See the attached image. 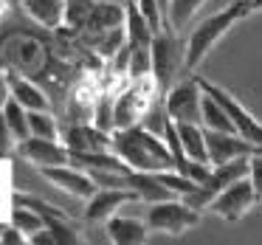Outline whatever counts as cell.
I'll list each match as a JSON object with an SVG mask.
<instances>
[{
    "label": "cell",
    "mask_w": 262,
    "mask_h": 245,
    "mask_svg": "<svg viewBox=\"0 0 262 245\" xmlns=\"http://www.w3.org/2000/svg\"><path fill=\"white\" fill-rule=\"evenodd\" d=\"M99 3H119V6H127L130 0H99Z\"/></svg>",
    "instance_id": "36"
},
{
    "label": "cell",
    "mask_w": 262,
    "mask_h": 245,
    "mask_svg": "<svg viewBox=\"0 0 262 245\" xmlns=\"http://www.w3.org/2000/svg\"><path fill=\"white\" fill-rule=\"evenodd\" d=\"M133 200H138V194L133 192V189H104V186H99L96 194H93L85 206V220L88 222H107L121 206L133 203Z\"/></svg>",
    "instance_id": "16"
},
{
    "label": "cell",
    "mask_w": 262,
    "mask_h": 245,
    "mask_svg": "<svg viewBox=\"0 0 262 245\" xmlns=\"http://www.w3.org/2000/svg\"><path fill=\"white\" fill-rule=\"evenodd\" d=\"M104 91V79L99 74L91 76H79V79L71 85L68 91V116L71 121H88L93 119V110H96V102Z\"/></svg>",
    "instance_id": "12"
},
{
    "label": "cell",
    "mask_w": 262,
    "mask_h": 245,
    "mask_svg": "<svg viewBox=\"0 0 262 245\" xmlns=\"http://www.w3.org/2000/svg\"><path fill=\"white\" fill-rule=\"evenodd\" d=\"M17 152L37 169L46 166H62L71 164V149L62 144V138H42V136H29L26 141L17 144Z\"/></svg>",
    "instance_id": "11"
},
{
    "label": "cell",
    "mask_w": 262,
    "mask_h": 245,
    "mask_svg": "<svg viewBox=\"0 0 262 245\" xmlns=\"http://www.w3.org/2000/svg\"><path fill=\"white\" fill-rule=\"evenodd\" d=\"M178 124V121H175ZM178 136H181L183 152L194 161H203L209 164V147H206V127L203 124H189V121H181L178 124Z\"/></svg>",
    "instance_id": "21"
},
{
    "label": "cell",
    "mask_w": 262,
    "mask_h": 245,
    "mask_svg": "<svg viewBox=\"0 0 262 245\" xmlns=\"http://www.w3.org/2000/svg\"><path fill=\"white\" fill-rule=\"evenodd\" d=\"M245 17H248V12H245L243 0H234L231 6H226L217 14L206 17L186 40V71L198 68V65L206 59V54L226 37V31H231V26L239 23V20H245Z\"/></svg>",
    "instance_id": "2"
},
{
    "label": "cell",
    "mask_w": 262,
    "mask_h": 245,
    "mask_svg": "<svg viewBox=\"0 0 262 245\" xmlns=\"http://www.w3.org/2000/svg\"><path fill=\"white\" fill-rule=\"evenodd\" d=\"M130 189L138 194V200H144V203H161V200L178 197L172 189H166L164 183H161L158 172H138V169H133L130 172Z\"/></svg>",
    "instance_id": "19"
},
{
    "label": "cell",
    "mask_w": 262,
    "mask_h": 245,
    "mask_svg": "<svg viewBox=\"0 0 262 245\" xmlns=\"http://www.w3.org/2000/svg\"><path fill=\"white\" fill-rule=\"evenodd\" d=\"M158 177H161V183H164L166 189H172V192L178 194V197H186L189 192L198 189V183H194L192 177H186L178 169H164V172H158Z\"/></svg>",
    "instance_id": "28"
},
{
    "label": "cell",
    "mask_w": 262,
    "mask_h": 245,
    "mask_svg": "<svg viewBox=\"0 0 262 245\" xmlns=\"http://www.w3.org/2000/svg\"><path fill=\"white\" fill-rule=\"evenodd\" d=\"M9 96H12V91H9V79H6V71H0V110H3V104L9 102Z\"/></svg>",
    "instance_id": "34"
},
{
    "label": "cell",
    "mask_w": 262,
    "mask_h": 245,
    "mask_svg": "<svg viewBox=\"0 0 262 245\" xmlns=\"http://www.w3.org/2000/svg\"><path fill=\"white\" fill-rule=\"evenodd\" d=\"M14 149H17V138H14L6 116H3V110H0V158H9Z\"/></svg>",
    "instance_id": "30"
},
{
    "label": "cell",
    "mask_w": 262,
    "mask_h": 245,
    "mask_svg": "<svg viewBox=\"0 0 262 245\" xmlns=\"http://www.w3.org/2000/svg\"><path fill=\"white\" fill-rule=\"evenodd\" d=\"M203 127L206 130H220V132H237L234 121L228 119V113L220 107V102H217L214 96H209L206 91H203Z\"/></svg>",
    "instance_id": "22"
},
{
    "label": "cell",
    "mask_w": 262,
    "mask_h": 245,
    "mask_svg": "<svg viewBox=\"0 0 262 245\" xmlns=\"http://www.w3.org/2000/svg\"><path fill=\"white\" fill-rule=\"evenodd\" d=\"M29 127H31V136L62 138L59 124H57V119H54L51 110H29Z\"/></svg>",
    "instance_id": "27"
},
{
    "label": "cell",
    "mask_w": 262,
    "mask_h": 245,
    "mask_svg": "<svg viewBox=\"0 0 262 245\" xmlns=\"http://www.w3.org/2000/svg\"><path fill=\"white\" fill-rule=\"evenodd\" d=\"M248 172H251V155H243V158L226 161V164H217V166H211L209 177H206V181L200 183L194 192H189L183 200H186L192 209H198V211H209L211 200H214L226 186H231L234 181L245 177Z\"/></svg>",
    "instance_id": "5"
},
{
    "label": "cell",
    "mask_w": 262,
    "mask_h": 245,
    "mask_svg": "<svg viewBox=\"0 0 262 245\" xmlns=\"http://www.w3.org/2000/svg\"><path fill=\"white\" fill-rule=\"evenodd\" d=\"M251 183H254V192H256V203L262 206V149L251 155V172H248Z\"/></svg>",
    "instance_id": "31"
},
{
    "label": "cell",
    "mask_w": 262,
    "mask_h": 245,
    "mask_svg": "<svg viewBox=\"0 0 262 245\" xmlns=\"http://www.w3.org/2000/svg\"><path fill=\"white\" fill-rule=\"evenodd\" d=\"M198 222H200V211L192 209L183 197L149 203V209H147V226H149V231H158V234L181 237V234H186Z\"/></svg>",
    "instance_id": "6"
},
{
    "label": "cell",
    "mask_w": 262,
    "mask_h": 245,
    "mask_svg": "<svg viewBox=\"0 0 262 245\" xmlns=\"http://www.w3.org/2000/svg\"><path fill=\"white\" fill-rule=\"evenodd\" d=\"M181 71H186V42L178 37V31L164 29L152 40V76L161 96H166Z\"/></svg>",
    "instance_id": "3"
},
{
    "label": "cell",
    "mask_w": 262,
    "mask_h": 245,
    "mask_svg": "<svg viewBox=\"0 0 262 245\" xmlns=\"http://www.w3.org/2000/svg\"><path fill=\"white\" fill-rule=\"evenodd\" d=\"M206 147H209V164H226V161L243 158V155H254L262 147L251 144L239 132H220V130H206Z\"/></svg>",
    "instance_id": "15"
},
{
    "label": "cell",
    "mask_w": 262,
    "mask_h": 245,
    "mask_svg": "<svg viewBox=\"0 0 262 245\" xmlns=\"http://www.w3.org/2000/svg\"><path fill=\"white\" fill-rule=\"evenodd\" d=\"M3 228H6V226H0V234H3Z\"/></svg>",
    "instance_id": "37"
},
{
    "label": "cell",
    "mask_w": 262,
    "mask_h": 245,
    "mask_svg": "<svg viewBox=\"0 0 262 245\" xmlns=\"http://www.w3.org/2000/svg\"><path fill=\"white\" fill-rule=\"evenodd\" d=\"M40 175L46 177V181H51L57 189H62V192L74 194V197H79V200H91L99 189L96 181H93L82 166H74V164L46 166V169H40Z\"/></svg>",
    "instance_id": "14"
},
{
    "label": "cell",
    "mask_w": 262,
    "mask_h": 245,
    "mask_svg": "<svg viewBox=\"0 0 262 245\" xmlns=\"http://www.w3.org/2000/svg\"><path fill=\"white\" fill-rule=\"evenodd\" d=\"M12 203H23V206H29V209L40 211L42 220H46V228L54 234V239H57L59 245H79V242H85L82 231L71 226L68 214H65L62 209H57V206L46 203V200H40V197H31V194H14Z\"/></svg>",
    "instance_id": "10"
},
{
    "label": "cell",
    "mask_w": 262,
    "mask_h": 245,
    "mask_svg": "<svg viewBox=\"0 0 262 245\" xmlns=\"http://www.w3.org/2000/svg\"><path fill=\"white\" fill-rule=\"evenodd\" d=\"M136 3H138L144 20L149 23V29H152L155 34H161L164 29H169V26H166V17H164V9H161L158 0H136Z\"/></svg>",
    "instance_id": "29"
},
{
    "label": "cell",
    "mask_w": 262,
    "mask_h": 245,
    "mask_svg": "<svg viewBox=\"0 0 262 245\" xmlns=\"http://www.w3.org/2000/svg\"><path fill=\"white\" fill-rule=\"evenodd\" d=\"M9 222H12V226H17L20 231L29 234V237H31L34 231H40V228H46V220H42L40 211L29 209V206H23V203H14V206H12Z\"/></svg>",
    "instance_id": "24"
},
{
    "label": "cell",
    "mask_w": 262,
    "mask_h": 245,
    "mask_svg": "<svg viewBox=\"0 0 262 245\" xmlns=\"http://www.w3.org/2000/svg\"><path fill=\"white\" fill-rule=\"evenodd\" d=\"M6 79H9V91H12V99H17L26 110H54L48 93H42V87L37 85L31 76H23L20 71L6 68Z\"/></svg>",
    "instance_id": "17"
},
{
    "label": "cell",
    "mask_w": 262,
    "mask_h": 245,
    "mask_svg": "<svg viewBox=\"0 0 262 245\" xmlns=\"http://www.w3.org/2000/svg\"><path fill=\"white\" fill-rule=\"evenodd\" d=\"M62 144L71 152H102L113 147V132L96 127L93 121H68L62 130Z\"/></svg>",
    "instance_id": "13"
},
{
    "label": "cell",
    "mask_w": 262,
    "mask_h": 245,
    "mask_svg": "<svg viewBox=\"0 0 262 245\" xmlns=\"http://www.w3.org/2000/svg\"><path fill=\"white\" fill-rule=\"evenodd\" d=\"M243 6H245V12H248V14L262 12V0H243Z\"/></svg>",
    "instance_id": "35"
},
{
    "label": "cell",
    "mask_w": 262,
    "mask_h": 245,
    "mask_svg": "<svg viewBox=\"0 0 262 245\" xmlns=\"http://www.w3.org/2000/svg\"><path fill=\"white\" fill-rule=\"evenodd\" d=\"M110 149H113L116 155H121V158L138 172L175 169V158H172L166 141L161 136H155V132L144 130L141 124L113 130V147Z\"/></svg>",
    "instance_id": "1"
},
{
    "label": "cell",
    "mask_w": 262,
    "mask_h": 245,
    "mask_svg": "<svg viewBox=\"0 0 262 245\" xmlns=\"http://www.w3.org/2000/svg\"><path fill=\"white\" fill-rule=\"evenodd\" d=\"M3 116H6V121H9V127H12V132H14V138H17V144H20V141H26V138L31 136V127H29V110H26L23 104L17 102V99L9 96V102L3 104Z\"/></svg>",
    "instance_id": "23"
},
{
    "label": "cell",
    "mask_w": 262,
    "mask_h": 245,
    "mask_svg": "<svg viewBox=\"0 0 262 245\" xmlns=\"http://www.w3.org/2000/svg\"><path fill=\"white\" fill-rule=\"evenodd\" d=\"M166 110H169L172 121H189V124H203V87H200L198 76L192 79H181L166 91L164 96Z\"/></svg>",
    "instance_id": "7"
},
{
    "label": "cell",
    "mask_w": 262,
    "mask_h": 245,
    "mask_svg": "<svg viewBox=\"0 0 262 245\" xmlns=\"http://www.w3.org/2000/svg\"><path fill=\"white\" fill-rule=\"evenodd\" d=\"M158 82L155 76H141V79H133L124 91L116 96V107H113V124L116 130L121 127H136L141 124L144 113L149 110V104L158 99Z\"/></svg>",
    "instance_id": "4"
},
{
    "label": "cell",
    "mask_w": 262,
    "mask_h": 245,
    "mask_svg": "<svg viewBox=\"0 0 262 245\" xmlns=\"http://www.w3.org/2000/svg\"><path fill=\"white\" fill-rule=\"evenodd\" d=\"M254 203H256L254 183H251L248 175H245V177H239V181H234L231 186L223 189V192L211 200L209 211H214L217 217H223V220H228V222H237V220H243V217L248 214Z\"/></svg>",
    "instance_id": "9"
},
{
    "label": "cell",
    "mask_w": 262,
    "mask_h": 245,
    "mask_svg": "<svg viewBox=\"0 0 262 245\" xmlns=\"http://www.w3.org/2000/svg\"><path fill=\"white\" fill-rule=\"evenodd\" d=\"M34 23H40L42 29L57 31L65 23V0H20Z\"/></svg>",
    "instance_id": "20"
},
{
    "label": "cell",
    "mask_w": 262,
    "mask_h": 245,
    "mask_svg": "<svg viewBox=\"0 0 262 245\" xmlns=\"http://www.w3.org/2000/svg\"><path fill=\"white\" fill-rule=\"evenodd\" d=\"M29 242V234H23L17 226H12L9 222L6 228H3V234H0V245H23Z\"/></svg>",
    "instance_id": "32"
},
{
    "label": "cell",
    "mask_w": 262,
    "mask_h": 245,
    "mask_svg": "<svg viewBox=\"0 0 262 245\" xmlns=\"http://www.w3.org/2000/svg\"><path fill=\"white\" fill-rule=\"evenodd\" d=\"M198 82H200V87H203V91L209 93V96H214L217 102H220V107L228 113V119L234 121V127H237L239 136L248 138L251 144H256V147H262V121H256L254 116H251L248 110H245L243 104H239L237 99H234L231 93L226 91V87L214 85V82L203 79V76H198Z\"/></svg>",
    "instance_id": "8"
},
{
    "label": "cell",
    "mask_w": 262,
    "mask_h": 245,
    "mask_svg": "<svg viewBox=\"0 0 262 245\" xmlns=\"http://www.w3.org/2000/svg\"><path fill=\"white\" fill-rule=\"evenodd\" d=\"M29 242H34V245H54L57 239H54V234L48 231V228H40V231H34L29 237Z\"/></svg>",
    "instance_id": "33"
},
{
    "label": "cell",
    "mask_w": 262,
    "mask_h": 245,
    "mask_svg": "<svg viewBox=\"0 0 262 245\" xmlns=\"http://www.w3.org/2000/svg\"><path fill=\"white\" fill-rule=\"evenodd\" d=\"M104 226H107L110 242H116V245H141V242H147V237H149L147 220H136V217L113 214Z\"/></svg>",
    "instance_id": "18"
},
{
    "label": "cell",
    "mask_w": 262,
    "mask_h": 245,
    "mask_svg": "<svg viewBox=\"0 0 262 245\" xmlns=\"http://www.w3.org/2000/svg\"><path fill=\"white\" fill-rule=\"evenodd\" d=\"M169 121H172V116H169V110H166V102H164V96H158L152 104H149L147 113H144L141 127H144V130H149V132H155V136L164 138L166 124H169Z\"/></svg>",
    "instance_id": "25"
},
{
    "label": "cell",
    "mask_w": 262,
    "mask_h": 245,
    "mask_svg": "<svg viewBox=\"0 0 262 245\" xmlns=\"http://www.w3.org/2000/svg\"><path fill=\"white\" fill-rule=\"evenodd\" d=\"M206 0H169V29L172 31H181L186 29V23L194 17L200 6Z\"/></svg>",
    "instance_id": "26"
}]
</instances>
